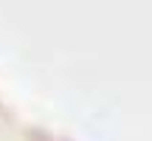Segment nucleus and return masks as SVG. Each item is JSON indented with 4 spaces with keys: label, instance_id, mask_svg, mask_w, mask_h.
Masks as SVG:
<instances>
[]
</instances>
